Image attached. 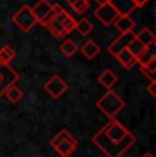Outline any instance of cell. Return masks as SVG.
I'll return each instance as SVG.
<instances>
[{
    "instance_id": "cell-25",
    "label": "cell",
    "mask_w": 156,
    "mask_h": 157,
    "mask_svg": "<svg viewBox=\"0 0 156 157\" xmlns=\"http://www.w3.org/2000/svg\"><path fill=\"white\" fill-rule=\"evenodd\" d=\"M148 2H149V0H133V3L136 4L137 8H138V7H142V6H145Z\"/></svg>"
},
{
    "instance_id": "cell-11",
    "label": "cell",
    "mask_w": 156,
    "mask_h": 157,
    "mask_svg": "<svg viewBox=\"0 0 156 157\" xmlns=\"http://www.w3.org/2000/svg\"><path fill=\"white\" fill-rule=\"evenodd\" d=\"M114 26L121 33H127L133 32V29L136 28V22L130 18V15H119L116 18V21L114 22Z\"/></svg>"
},
{
    "instance_id": "cell-5",
    "label": "cell",
    "mask_w": 156,
    "mask_h": 157,
    "mask_svg": "<svg viewBox=\"0 0 156 157\" xmlns=\"http://www.w3.org/2000/svg\"><path fill=\"white\" fill-rule=\"evenodd\" d=\"M13 22L19 28L22 32H29L36 26L37 19L32 11L30 6H22L15 14L13 15Z\"/></svg>"
},
{
    "instance_id": "cell-15",
    "label": "cell",
    "mask_w": 156,
    "mask_h": 157,
    "mask_svg": "<svg viewBox=\"0 0 156 157\" xmlns=\"http://www.w3.org/2000/svg\"><path fill=\"white\" fill-rule=\"evenodd\" d=\"M15 51L11 45H4L0 48V64L8 67V64L11 63V60H14L15 57Z\"/></svg>"
},
{
    "instance_id": "cell-3",
    "label": "cell",
    "mask_w": 156,
    "mask_h": 157,
    "mask_svg": "<svg viewBox=\"0 0 156 157\" xmlns=\"http://www.w3.org/2000/svg\"><path fill=\"white\" fill-rule=\"evenodd\" d=\"M96 107L107 117L112 119L125 108V101L119 97L118 93H115L114 90H108L103 97L96 101Z\"/></svg>"
},
{
    "instance_id": "cell-14",
    "label": "cell",
    "mask_w": 156,
    "mask_h": 157,
    "mask_svg": "<svg viewBox=\"0 0 156 157\" xmlns=\"http://www.w3.org/2000/svg\"><path fill=\"white\" fill-rule=\"evenodd\" d=\"M136 40L140 41L144 47H149V45H154L156 44V38H155V34L151 32L148 28H142L138 33L136 34Z\"/></svg>"
},
{
    "instance_id": "cell-20",
    "label": "cell",
    "mask_w": 156,
    "mask_h": 157,
    "mask_svg": "<svg viewBox=\"0 0 156 157\" xmlns=\"http://www.w3.org/2000/svg\"><path fill=\"white\" fill-rule=\"evenodd\" d=\"M78 51V47H77V44L74 43L73 40H66V41H63V44L60 45V52L63 53L64 56H67V57H71Z\"/></svg>"
},
{
    "instance_id": "cell-24",
    "label": "cell",
    "mask_w": 156,
    "mask_h": 157,
    "mask_svg": "<svg viewBox=\"0 0 156 157\" xmlns=\"http://www.w3.org/2000/svg\"><path fill=\"white\" fill-rule=\"evenodd\" d=\"M146 90H148V93L152 97H156V81H151L149 85L146 86Z\"/></svg>"
},
{
    "instance_id": "cell-8",
    "label": "cell",
    "mask_w": 156,
    "mask_h": 157,
    "mask_svg": "<svg viewBox=\"0 0 156 157\" xmlns=\"http://www.w3.org/2000/svg\"><path fill=\"white\" fill-rule=\"evenodd\" d=\"M44 89H45V92L51 97L59 98V97H62L66 93V90H67V83H66L59 75H52L45 82Z\"/></svg>"
},
{
    "instance_id": "cell-18",
    "label": "cell",
    "mask_w": 156,
    "mask_h": 157,
    "mask_svg": "<svg viewBox=\"0 0 156 157\" xmlns=\"http://www.w3.org/2000/svg\"><path fill=\"white\" fill-rule=\"evenodd\" d=\"M6 97L8 98V101L13 102V104H17V102L23 97V92L13 83V85L7 86V89H6Z\"/></svg>"
},
{
    "instance_id": "cell-10",
    "label": "cell",
    "mask_w": 156,
    "mask_h": 157,
    "mask_svg": "<svg viewBox=\"0 0 156 157\" xmlns=\"http://www.w3.org/2000/svg\"><path fill=\"white\" fill-rule=\"evenodd\" d=\"M110 4L119 15H130L137 8L133 0H110Z\"/></svg>"
},
{
    "instance_id": "cell-19",
    "label": "cell",
    "mask_w": 156,
    "mask_h": 157,
    "mask_svg": "<svg viewBox=\"0 0 156 157\" xmlns=\"http://www.w3.org/2000/svg\"><path fill=\"white\" fill-rule=\"evenodd\" d=\"M93 23L91 22V21L88 19V18H82V19L80 21V22H77L76 25V29L78 33H80L81 36H84V37H86V36H89L92 33V30H93Z\"/></svg>"
},
{
    "instance_id": "cell-22",
    "label": "cell",
    "mask_w": 156,
    "mask_h": 157,
    "mask_svg": "<svg viewBox=\"0 0 156 157\" xmlns=\"http://www.w3.org/2000/svg\"><path fill=\"white\" fill-rule=\"evenodd\" d=\"M70 7L78 14H84L89 8V0H77L73 6H70Z\"/></svg>"
},
{
    "instance_id": "cell-17",
    "label": "cell",
    "mask_w": 156,
    "mask_h": 157,
    "mask_svg": "<svg viewBox=\"0 0 156 157\" xmlns=\"http://www.w3.org/2000/svg\"><path fill=\"white\" fill-rule=\"evenodd\" d=\"M155 45H149V47H146L145 49H144V52L141 53V55L137 57V63H140L141 66H145L148 64L149 62H152V60H156V49H155Z\"/></svg>"
},
{
    "instance_id": "cell-2",
    "label": "cell",
    "mask_w": 156,
    "mask_h": 157,
    "mask_svg": "<svg viewBox=\"0 0 156 157\" xmlns=\"http://www.w3.org/2000/svg\"><path fill=\"white\" fill-rule=\"evenodd\" d=\"M53 15L49 18V21L45 23V28L55 36L56 38H63L71 33L76 29L77 21L74 19L71 15H68V13L66 10H63L60 6L53 4Z\"/></svg>"
},
{
    "instance_id": "cell-16",
    "label": "cell",
    "mask_w": 156,
    "mask_h": 157,
    "mask_svg": "<svg viewBox=\"0 0 156 157\" xmlns=\"http://www.w3.org/2000/svg\"><path fill=\"white\" fill-rule=\"evenodd\" d=\"M99 82H100L104 87H107V89H111V87L118 82V77H116L111 70H104L100 75H99Z\"/></svg>"
},
{
    "instance_id": "cell-1",
    "label": "cell",
    "mask_w": 156,
    "mask_h": 157,
    "mask_svg": "<svg viewBox=\"0 0 156 157\" xmlns=\"http://www.w3.org/2000/svg\"><path fill=\"white\" fill-rule=\"evenodd\" d=\"M92 142L104 153V156L122 157L136 144V137L115 117H112L93 135Z\"/></svg>"
},
{
    "instance_id": "cell-26",
    "label": "cell",
    "mask_w": 156,
    "mask_h": 157,
    "mask_svg": "<svg viewBox=\"0 0 156 157\" xmlns=\"http://www.w3.org/2000/svg\"><path fill=\"white\" fill-rule=\"evenodd\" d=\"M96 3H97L99 6H101V4H106V3H110V0H95Z\"/></svg>"
},
{
    "instance_id": "cell-13",
    "label": "cell",
    "mask_w": 156,
    "mask_h": 157,
    "mask_svg": "<svg viewBox=\"0 0 156 157\" xmlns=\"http://www.w3.org/2000/svg\"><path fill=\"white\" fill-rule=\"evenodd\" d=\"M81 52H82V55L85 56L86 59L92 60L100 53V47H99V44L96 43V41L88 40L82 47H81Z\"/></svg>"
},
{
    "instance_id": "cell-9",
    "label": "cell",
    "mask_w": 156,
    "mask_h": 157,
    "mask_svg": "<svg viewBox=\"0 0 156 157\" xmlns=\"http://www.w3.org/2000/svg\"><path fill=\"white\" fill-rule=\"evenodd\" d=\"M134 38H136V34H134V32L121 33V36H119L118 38H115V40H114L112 43L110 44L108 52H110L112 56H115L116 53H119L121 51L126 49V48L129 47V44H130L131 41L134 40Z\"/></svg>"
},
{
    "instance_id": "cell-29",
    "label": "cell",
    "mask_w": 156,
    "mask_h": 157,
    "mask_svg": "<svg viewBox=\"0 0 156 157\" xmlns=\"http://www.w3.org/2000/svg\"><path fill=\"white\" fill-rule=\"evenodd\" d=\"M3 78H4V77H3V74H2V72H0V83H2V81H3Z\"/></svg>"
},
{
    "instance_id": "cell-12",
    "label": "cell",
    "mask_w": 156,
    "mask_h": 157,
    "mask_svg": "<svg viewBox=\"0 0 156 157\" xmlns=\"http://www.w3.org/2000/svg\"><path fill=\"white\" fill-rule=\"evenodd\" d=\"M115 57H116V60L123 66V68H126V70H131V68L137 64V57H134L133 55H131V53L129 52L127 48L123 49V51H121L119 53H116Z\"/></svg>"
},
{
    "instance_id": "cell-4",
    "label": "cell",
    "mask_w": 156,
    "mask_h": 157,
    "mask_svg": "<svg viewBox=\"0 0 156 157\" xmlns=\"http://www.w3.org/2000/svg\"><path fill=\"white\" fill-rule=\"evenodd\" d=\"M51 146L60 157H70L77 149V140L68 130H60L51 140Z\"/></svg>"
},
{
    "instance_id": "cell-7",
    "label": "cell",
    "mask_w": 156,
    "mask_h": 157,
    "mask_svg": "<svg viewBox=\"0 0 156 157\" xmlns=\"http://www.w3.org/2000/svg\"><path fill=\"white\" fill-rule=\"evenodd\" d=\"M95 17L99 19V22L104 26H111L114 25V22L116 21V18L119 17V14L115 11V8L110 4V3H106V4L99 6L95 10Z\"/></svg>"
},
{
    "instance_id": "cell-28",
    "label": "cell",
    "mask_w": 156,
    "mask_h": 157,
    "mask_svg": "<svg viewBox=\"0 0 156 157\" xmlns=\"http://www.w3.org/2000/svg\"><path fill=\"white\" fill-rule=\"evenodd\" d=\"M76 2H77V0H66V3H67L68 6H73Z\"/></svg>"
},
{
    "instance_id": "cell-23",
    "label": "cell",
    "mask_w": 156,
    "mask_h": 157,
    "mask_svg": "<svg viewBox=\"0 0 156 157\" xmlns=\"http://www.w3.org/2000/svg\"><path fill=\"white\" fill-rule=\"evenodd\" d=\"M140 71L142 72V74L145 75L146 78H148V79H149V82H151V81H155V71H151L148 67H146V66H141Z\"/></svg>"
},
{
    "instance_id": "cell-6",
    "label": "cell",
    "mask_w": 156,
    "mask_h": 157,
    "mask_svg": "<svg viewBox=\"0 0 156 157\" xmlns=\"http://www.w3.org/2000/svg\"><path fill=\"white\" fill-rule=\"evenodd\" d=\"M32 11L34 14L36 19H37V23H41L44 26L49 21V18L53 15L55 8H53L52 3H49L48 0H38L32 7Z\"/></svg>"
},
{
    "instance_id": "cell-21",
    "label": "cell",
    "mask_w": 156,
    "mask_h": 157,
    "mask_svg": "<svg viewBox=\"0 0 156 157\" xmlns=\"http://www.w3.org/2000/svg\"><path fill=\"white\" fill-rule=\"evenodd\" d=\"M127 49H129V52L131 53L134 57H138L141 53L144 52V49H145V47H144L142 44L140 43V41H137L136 38H134L133 41H131L130 44H129V47H127Z\"/></svg>"
},
{
    "instance_id": "cell-27",
    "label": "cell",
    "mask_w": 156,
    "mask_h": 157,
    "mask_svg": "<svg viewBox=\"0 0 156 157\" xmlns=\"http://www.w3.org/2000/svg\"><path fill=\"white\" fill-rule=\"evenodd\" d=\"M141 157H155L154 155H152V153L151 152H146V153H144V155L142 156H141Z\"/></svg>"
}]
</instances>
